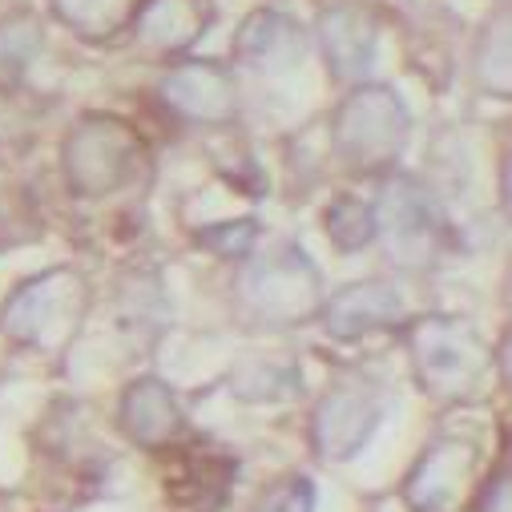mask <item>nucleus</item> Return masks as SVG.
Returning <instances> with one entry per match:
<instances>
[{
	"instance_id": "nucleus-18",
	"label": "nucleus",
	"mask_w": 512,
	"mask_h": 512,
	"mask_svg": "<svg viewBox=\"0 0 512 512\" xmlns=\"http://www.w3.org/2000/svg\"><path fill=\"white\" fill-rule=\"evenodd\" d=\"M230 472H234V464H226L222 456L202 452L198 460H186L182 464V472L174 476V484H166L170 488V500L182 512H214L226 500V484H206V480L230 476Z\"/></svg>"
},
{
	"instance_id": "nucleus-1",
	"label": "nucleus",
	"mask_w": 512,
	"mask_h": 512,
	"mask_svg": "<svg viewBox=\"0 0 512 512\" xmlns=\"http://www.w3.org/2000/svg\"><path fill=\"white\" fill-rule=\"evenodd\" d=\"M408 359L420 392L436 404H472L492 379V347L472 319L424 315L408 327Z\"/></svg>"
},
{
	"instance_id": "nucleus-17",
	"label": "nucleus",
	"mask_w": 512,
	"mask_h": 512,
	"mask_svg": "<svg viewBox=\"0 0 512 512\" xmlns=\"http://www.w3.org/2000/svg\"><path fill=\"white\" fill-rule=\"evenodd\" d=\"M45 53V21L29 9L0 17V93L13 89Z\"/></svg>"
},
{
	"instance_id": "nucleus-9",
	"label": "nucleus",
	"mask_w": 512,
	"mask_h": 512,
	"mask_svg": "<svg viewBox=\"0 0 512 512\" xmlns=\"http://www.w3.org/2000/svg\"><path fill=\"white\" fill-rule=\"evenodd\" d=\"M158 93L166 109L190 125H230L238 117V77L222 61L182 57L162 73Z\"/></svg>"
},
{
	"instance_id": "nucleus-7",
	"label": "nucleus",
	"mask_w": 512,
	"mask_h": 512,
	"mask_svg": "<svg viewBox=\"0 0 512 512\" xmlns=\"http://www.w3.org/2000/svg\"><path fill=\"white\" fill-rule=\"evenodd\" d=\"M383 424V396L371 383H335L311 412V448L319 460H355Z\"/></svg>"
},
{
	"instance_id": "nucleus-14",
	"label": "nucleus",
	"mask_w": 512,
	"mask_h": 512,
	"mask_svg": "<svg viewBox=\"0 0 512 512\" xmlns=\"http://www.w3.org/2000/svg\"><path fill=\"white\" fill-rule=\"evenodd\" d=\"M214 21V0H142L130 33L158 57H186L214 29Z\"/></svg>"
},
{
	"instance_id": "nucleus-8",
	"label": "nucleus",
	"mask_w": 512,
	"mask_h": 512,
	"mask_svg": "<svg viewBox=\"0 0 512 512\" xmlns=\"http://www.w3.org/2000/svg\"><path fill=\"white\" fill-rule=\"evenodd\" d=\"M476 468H480V452L472 440L464 436L432 440L404 476L408 512H460V504L472 492Z\"/></svg>"
},
{
	"instance_id": "nucleus-16",
	"label": "nucleus",
	"mask_w": 512,
	"mask_h": 512,
	"mask_svg": "<svg viewBox=\"0 0 512 512\" xmlns=\"http://www.w3.org/2000/svg\"><path fill=\"white\" fill-rule=\"evenodd\" d=\"M230 392L246 404H283L299 396V367L275 355H246L230 371Z\"/></svg>"
},
{
	"instance_id": "nucleus-10",
	"label": "nucleus",
	"mask_w": 512,
	"mask_h": 512,
	"mask_svg": "<svg viewBox=\"0 0 512 512\" xmlns=\"http://www.w3.org/2000/svg\"><path fill=\"white\" fill-rule=\"evenodd\" d=\"M319 323L331 339L339 343H359L379 331H396L408 323V303L396 283L388 279H359L339 287L335 295L323 299Z\"/></svg>"
},
{
	"instance_id": "nucleus-20",
	"label": "nucleus",
	"mask_w": 512,
	"mask_h": 512,
	"mask_svg": "<svg viewBox=\"0 0 512 512\" xmlns=\"http://www.w3.org/2000/svg\"><path fill=\"white\" fill-rule=\"evenodd\" d=\"M512 53H508V13L496 17V25L484 33L480 41V53H476V77H480V89L496 101H508L512 93Z\"/></svg>"
},
{
	"instance_id": "nucleus-6",
	"label": "nucleus",
	"mask_w": 512,
	"mask_h": 512,
	"mask_svg": "<svg viewBox=\"0 0 512 512\" xmlns=\"http://www.w3.org/2000/svg\"><path fill=\"white\" fill-rule=\"evenodd\" d=\"M375 238L404 271H436L452 250V226L432 190L412 174H388L371 202Z\"/></svg>"
},
{
	"instance_id": "nucleus-5",
	"label": "nucleus",
	"mask_w": 512,
	"mask_h": 512,
	"mask_svg": "<svg viewBox=\"0 0 512 512\" xmlns=\"http://www.w3.org/2000/svg\"><path fill=\"white\" fill-rule=\"evenodd\" d=\"M89 315V283L73 267H49L0 303V335L37 355H61Z\"/></svg>"
},
{
	"instance_id": "nucleus-3",
	"label": "nucleus",
	"mask_w": 512,
	"mask_h": 512,
	"mask_svg": "<svg viewBox=\"0 0 512 512\" xmlns=\"http://www.w3.org/2000/svg\"><path fill=\"white\" fill-rule=\"evenodd\" d=\"M327 291L315 259L299 242H271L263 254H246V267L238 275V311L254 327H307L319 319Z\"/></svg>"
},
{
	"instance_id": "nucleus-12",
	"label": "nucleus",
	"mask_w": 512,
	"mask_h": 512,
	"mask_svg": "<svg viewBox=\"0 0 512 512\" xmlns=\"http://www.w3.org/2000/svg\"><path fill=\"white\" fill-rule=\"evenodd\" d=\"M117 424L125 440L146 452H166L186 436V412L162 375H138L125 383L117 404Z\"/></svg>"
},
{
	"instance_id": "nucleus-4",
	"label": "nucleus",
	"mask_w": 512,
	"mask_h": 512,
	"mask_svg": "<svg viewBox=\"0 0 512 512\" xmlns=\"http://www.w3.org/2000/svg\"><path fill=\"white\" fill-rule=\"evenodd\" d=\"M150 154L142 134L117 113H81L61 142V178L73 198L101 202L130 190Z\"/></svg>"
},
{
	"instance_id": "nucleus-19",
	"label": "nucleus",
	"mask_w": 512,
	"mask_h": 512,
	"mask_svg": "<svg viewBox=\"0 0 512 512\" xmlns=\"http://www.w3.org/2000/svg\"><path fill=\"white\" fill-rule=\"evenodd\" d=\"M323 230L331 238V246L339 254H355L363 246L375 242V214H371V202L355 198V194H343L327 206L323 214Z\"/></svg>"
},
{
	"instance_id": "nucleus-21",
	"label": "nucleus",
	"mask_w": 512,
	"mask_h": 512,
	"mask_svg": "<svg viewBox=\"0 0 512 512\" xmlns=\"http://www.w3.org/2000/svg\"><path fill=\"white\" fill-rule=\"evenodd\" d=\"M194 242L202 250H210L214 259H246L254 254V242H259V218H234V222H210L194 234Z\"/></svg>"
},
{
	"instance_id": "nucleus-2",
	"label": "nucleus",
	"mask_w": 512,
	"mask_h": 512,
	"mask_svg": "<svg viewBox=\"0 0 512 512\" xmlns=\"http://www.w3.org/2000/svg\"><path fill=\"white\" fill-rule=\"evenodd\" d=\"M331 154L347 174L375 178L392 174L408 138H412V113L392 85L359 81L331 113Z\"/></svg>"
},
{
	"instance_id": "nucleus-13",
	"label": "nucleus",
	"mask_w": 512,
	"mask_h": 512,
	"mask_svg": "<svg viewBox=\"0 0 512 512\" xmlns=\"http://www.w3.org/2000/svg\"><path fill=\"white\" fill-rule=\"evenodd\" d=\"M311 49V33L283 9H254L234 33V61L254 73H291Z\"/></svg>"
},
{
	"instance_id": "nucleus-11",
	"label": "nucleus",
	"mask_w": 512,
	"mask_h": 512,
	"mask_svg": "<svg viewBox=\"0 0 512 512\" xmlns=\"http://www.w3.org/2000/svg\"><path fill=\"white\" fill-rule=\"evenodd\" d=\"M315 41L339 85H359L379 57V21L355 0H335L315 17Z\"/></svg>"
},
{
	"instance_id": "nucleus-15",
	"label": "nucleus",
	"mask_w": 512,
	"mask_h": 512,
	"mask_svg": "<svg viewBox=\"0 0 512 512\" xmlns=\"http://www.w3.org/2000/svg\"><path fill=\"white\" fill-rule=\"evenodd\" d=\"M61 29H69L85 45H113L130 33L142 0H49Z\"/></svg>"
},
{
	"instance_id": "nucleus-22",
	"label": "nucleus",
	"mask_w": 512,
	"mask_h": 512,
	"mask_svg": "<svg viewBox=\"0 0 512 512\" xmlns=\"http://www.w3.org/2000/svg\"><path fill=\"white\" fill-rule=\"evenodd\" d=\"M254 512H315V484L307 476H283L263 492Z\"/></svg>"
}]
</instances>
